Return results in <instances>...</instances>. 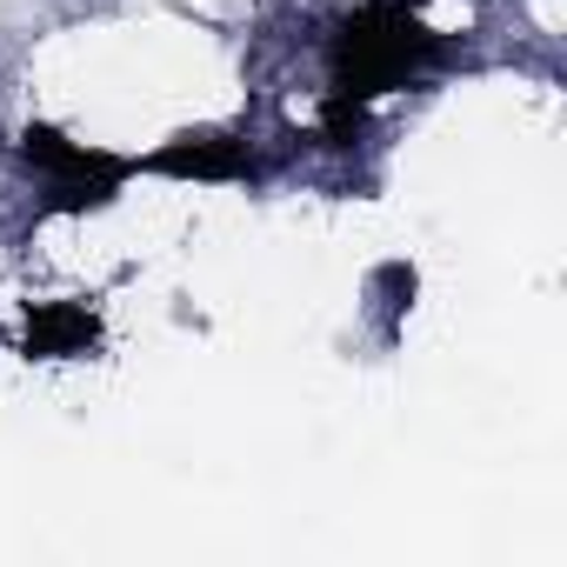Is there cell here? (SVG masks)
<instances>
[{"label":"cell","mask_w":567,"mask_h":567,"mask_svg":"<svg viewBox=\"0 0 567 567\" xmlns=\"http://www.w3.org/2000/svg\"><path fill=\"white\" fill-rule=\"evenodd\" d=\"M447 61V41L421 21V0H361L328 41V94L381 101Z\"/></svg>","instance_id":"1"},{"label":"cell","mask_w":567,"mask_h":567,"mask_svg":"<svg viewBox=\"0 0 567 567\" xmlns=\"http://www.w3.org/2000/svg\"><path fill=\"white\" fill-rule=\"evenodd\" d=\"M14 147H21L28 167L48 174V200H41L48 214H101V207H114L121 187L134 181V161H127V154L81 147V141H68V134L48 127V121H28Z\"/></svg>","instance_id":"2"},{"label":"cell","mask_w":567,"mask_h":567,"mask_svg":"<svg viewBox=\"0 0 567 567\" xmlns=\"http://www.w3.org/2000/svg\"><path fill=\"white\" fill-rule=\"evenodd\" d=\"M134 174L207 181V187H220V181H247V174H254V154H247V141H234V134H181V141H167V147L141 154Z\"/></svg>","instance_id":"3"},{"label":"cell","mask_w":567,"mask_h":567,"mask_svg":"<svg viewBox=\"0 0 567 567\" xmlns=\"http://www.w3.org/2000/svg\"><path fill=\"white\" fill-rule=\"evenodd\" d=\"M101 348V315L87 301H41L28 308V328H21V354L28 361H74V354H94Z\"/></svg>","instance_id":"4"},{"label":"cell","mask_w":567,"mask_h":567,"mask_svg":"<svg viewBox=\"0 0 567 567\" xmlns=\"http://www.w3.org/2000/svg\"><path fill=\"white\" fill-rule=\"evenodd\" d=\"M361 127H368V107H361V101H341V94L321 101V141H328V147H354Z\"/></svg>","instance_id":"5"}]
</instances>
